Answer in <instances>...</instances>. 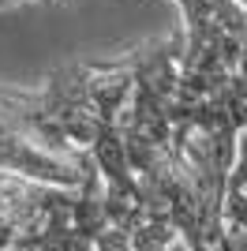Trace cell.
I'll return each mask as SVG.
<instances>
[{
	"instance_id": "cell-5",
	"label": "cell",
	"mask_w": 247,
	"mask_h": 251,
	"mask_svg": "<svg viewBox=\"0 0 247 251\" xmlns=\"http://www.w3.org/2000/svg\"><path fill=\"white\" fill-rule=\"evenodd\" d=\"M75 195H79V188H52V184H38V180L0 169V251H8L15 240L38 232Z\"/></svg>"
},
{
	"instance_id": "cell-1",
	"label": "cell",
	"mask_w": 247,
	"mask_h": 251,
	"mask_svg": "<svg viewBox=\"0 0 247 251\" xmlns=\"http://www.w3.org/2000/svg\"><path fill=\"white\" fill-rule=\"evenodd\" d=\"M135 90V60H86L49 75L41 94L0 86V109L34 135L41 147H64L68 154L86 150L105 176V214L116 232H135L150 221L143 184L135 180L120 139V105Z\"/></svg>"
},
{
	"instance_id": "cell-4",
	"label": "cell",
	"mask_w": 247,
	"mask_h": 251,
	"mask_svg": "<svg viewBox=\"0 0 247 251\" xmlns=\"http://www.w3.org/2000/svg\"><path fill=\"white\" fill-rule=\"evenodd\" d=\"M173 127L180 139H191L195 131H206V127H221V131H244V143H240V157L232 173H228V191H225V218L236 225V229H247V105H236L228 83L217 90V94L202 98L195 105H173Z\"/></svg>"
},
{
	"instance_id": "cell-6",
	"label": "cell",
	"mask_w": 247,
	"mask_h": 251,
	"mask_svg": "<svg viewBox=\"0 0 247 251\" xmlns=\"http://www.w3.org/2000/svg\"><path fill=\"white\" fill-rule=\"evenodd\" d=\"M176 236H180V232H176L173 221H165V218H150L143 229L135 232L131 251H169Z\"/></svg>"
},
{
	"instance_id": "cell-3",
	"label": "cell",
	"mask_w": 247,
	"mask_h": 251,
	"mask_svg": "<svg viewBox=\"0 0 247 251\" xmlns=\"http://www.w3.org/2000/svg\"><path fill=\"white\" fill-rule=\"evenodd\" d=\"M113 229L105 214V191L98 165H86V184L68 206H60L38 232L15 240L8 251H98L101 232Z\"/></svg>"
},
{
	"instance_id": "cell-2",
	"label": "cell",
	"mask_w": 247,
	"mask_h": 251,
	"mask_svg": "<svg viewBox=\"0 0 247 251\" xmlns=\"http://www.w3.org/2000/svg\"><path fill=\"white\" fill-rule=\"evenodd\" d=\"M135 90L127 113H120V139L135 180L143 184L150 218L173 221L191 251H232L225 218L217 214L202 173L173 127V98L184 60V38H157L135 45Z\"/></svg>"
}]
</instances>
